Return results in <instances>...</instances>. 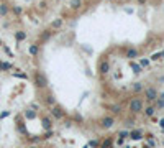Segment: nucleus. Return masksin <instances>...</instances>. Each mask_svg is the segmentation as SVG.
I'll use <instances>...</instances> for the list:
<instances>
[{"mask_svg": "<svg viewBox=\"0 0 164 148\" xmlns=\"http://www.w3.org/2000/svg\"><path fill=\"white\" fill-rule=\"evenodd\" d=\"M130 110L135 112V114L141 112V110H143V102H141L140 99H133V100L130 102Z\"/></svg>", "mask_w": 164, "mask_h": 148, "instance_id": "nucleus-1", "label": "nucleus"}, {"mask_svg": "<svg viewBox=\"0 0 164 148\" xmlns=\"http://www.w3.org/2000/svg\"><path fill=\"white\" fill-rule=\"evenodd\" d=\"M34 82H36V86L38 87H46L48 86V81H46V77H44L43 74H39V73H36L34 74Z\"/></svg>", "mask_w": 164, "mask_h": 148, "instance_id": "nucleus-2", "label": "nucleus"}, {"mask_svg": "<svg viewBox=\"0 0 164 148\" xmlns=\"http://www.w3.org/2000/svg\"><path fill=\"white\" fill-rule=\"evenodd\" d=\"M51 114H53V117H54V119H63L64 117V110L61 109L59 105H53Z\"/></svg>", "mask_w": 164, "mask_h": 148, "instance_id": "nucleus-3", "label": "nucleus"}, {"mask_svg": "<svg viewBox=\"0 0 164 148\" xmlns=\"http://www.w3.org/2000/svg\"><path fill=\"white\" fill-rule=\"evenodd\" d=\"M146 99H148V100H156V99H158V92H156V89H153V87L146 89Z\"/></svg>", "mask_w": 164, "mask_h": 148, "instance_id": "nucleus-4", "label": "nucleus"}, {"mask_svg": "<svg viewBox=\"0 0 164 148\" xmlns=\"http://www.w3.org/2000/svg\"><path fill=\"white\" fill-rule=\"evenodd\" d=\"M113 123H115L113 117H103V119H102V122H100V125H102L103 128H110Z\"/></svg>", "mask_w": 164, "mask_h": 148, "instance_id": "nucleus-5", "label": "nucleus"}, {"mask_svg": "<svg viewBox=\"0 0 164 148\" xmlns=\"http://www.w3.org/2000/svg\"><path fill=\"white\" fill-rule=\"evenodd\" d=\"M128 137H131L133 140H140V138L143 137V133H141V130H131V132L128 133Z\"/></svg>", "mask_w": 164, "mask_h": 148, "instance_id": "nucleus-6", "label": "nucleus"}, {"mask_svg": "<svg viewBox=\"0 0 164 148\" xmlns=\"http://www.w3.org/2000/svg\"><path fill=\"white\" fill-rule=\"evenodd\" d=\"M81 5H82V0H72V2H71V7H72L74 10L81 8Z\"/></svg>", "mask_w": 164, "mask_h": 148, "instance_id": "nucleus-7", "label": "nucleus"}, {"mask_svg": "<svg viewBox=\"0 0 164 148\" xmlns=\"http://www.w3.org/2000/svg\"><path fill=\"white\" fill-rule=\"evenodd\" d=\"M43 127L46 128V130H51V120L48 119V117H44V119H43Z\"/></svg>", "mask_w": 164, "mask_h": 148, "instance_id": "nucleus-8", "label": "nucleus"}, {"mask_svg": "<svg viewBox=\"0 0 164 148\" xmlns=\"http://www.w3.org/2000/svg\"><path fill=\"white\" fill-rule=\"evenodd\" d=\"M108 69H110V66H108V63H102L100 64V73H108Z\"/></svg>", "mask_w": 164, "mask_h": 148, "instance_id": "nucleus-9", "label": "nucleus"}, {"mask_svg": "<svg viewBox=\"0 0 164 148\" xmlns=\"http://www.w3.org/2000/svg\"><path fill=\"white\" fill-rule=\"evenodd\" d=\"M15 36H16V40H18V41H23V40L26 38V33H25V31H16Z\"/></svg>", "mask_w": 164, "mask_h": 148, "instance_id": "nucleus-10", "label": "nucleus"}, {"mask_svg": "<svg viewBox=\"0 0 164 148\" xmlns=\"http://www.w3.org/2000/svg\"><path fill=\"white\" fill-rule=\"evenodd\" d=\"M38 51H39V49H38V44H31V46H30V54H38Z\"/></svg>", "mask_w": 164, "mask_h": 148, "instance_id": "nucleus-11", "label": "nucleus"}, {"mask_svg": "<svg viewBox=\"0 0 164 148\" xmlns=\"http://www.w3.org/2000/svg\"><path fill=\"white\" fill-rule=\"evenodd\" d=\"M46 102H48V105H54L56 104V99L53 97V94H49V96L46 97Z\"/></svg>", "mask_w": 164, "mask_h": 148, "instance_id": "nucleus-12", "label": "nucleus"}, {"mask_svg": "<svg viewBox=\"0 0 164 148\" xmlns=\"http://www.w3.org/2000/svg\"><path fill=\"white\" fill-rule=\"evenodd\" d=\"M126 56L130 58V59H131V58H136V56H138V51H136V49H128V54Z\"/></svg>", "mask_w": 164, "mask_h": 148, "instance_id": "nucleus-13", "label": "nucleus"}, {"mask_svg": "<svg viewBox=\"0 0 164 148\" xmlns=\"http://www.w3.org/2000/svg\"><path fill=\"white\" fill-rule=\"evenodd\" d=\"M130 64H131V69L135 71L136 74H138V73H141V66H138L136 63H130Z\"/></svg>", "mask_w": 164, "mask_h": 148, "instance_id": "nucleus-14", "label": "nucleus"}, {"mask_svg": "<svg viewBox=\"0 0 164 148\" xmlns=\"http://www.w3.org/2000/svg\"><path fill=\"white\" fill-rule=\"evenodd\" d=\"M61 25H63V20H61V18H57V20H54V21H53V25H51V26L56 30V28H59Z\"/></svg>", "mask_w": 164, "mask_h": 148, "instance_id": "nucleus-15", "label": "nucleus"}, {"mask_svg": "<svg viewBox=\"0 0 164 148\" xmlns=\"http://www.w3.org/2000/svg\"><path fill=\"white\" fill-rule=\"evenodd\" d=\"M110 146H112V140L110 138H107V140L102 143V148H110Z\"/></svg>", "mask_w": 164, "mask_h": 148, "instance_id": "nucleus-16", "label": "nucleus"}, {"mask_svg": "<svg viewBox=\"0 0 164 148\" xmlns=\"http://www.w3.org/2000/svg\"><path fill=\"white\" fill-rule=\"evenodd\" d=\"M7 12H8V8H7V5H0V15H7Z\"/></svg>", "mask_w": 164, "mask_h": 148, "instance_id": "nucleus-17", "label": "nucleus"}, {"mask_svg": "<svg viewBox=\"0 0 164 148\" xmlns=\"http://www.w3.org/2000/svg\"><path fill=\"white\" fill-rule=\"evenodd\" d=\"M112 112H113V114H120V112H122V107H120V105H112Z\"/></svg>", "mask_w": 164, "mask_h": 148, "instance_id": "nucleus-18", "label": "nucleus"}, {"mask_svg": "<svg viewBox=\"0 0 164 148\" xmlns=\"http://www.w3.org/2000/svg\"><path fill=\"white\" fill-rule=\"evenodd\" d=\"M154 110H156L154 107H148V109H146V115H148V117H151V115L154 114Z\"/></svg>", "mask_w": 164, "mask_h": 148, "instance_id": "nucleus-19", "label": "nucleus"}, {"mask_svg": "<svg viewBox=\"0 0 164 148\" xmlns=\"http://www.w3.org/2000/svg\"><path fill=\"white\" fill-rule=\"evenodd\" d=\"M34 115H36V114H34L33 110H28V112H26V119H34Z\"/></svg>", "mask_w": 164, "mask_h": 148, "instance_id": "nucleus-20", "label": "nucleus"}, {"mask_svg": "<svg viewBox=\"0 0 164 148\" xmlns=\"http://www.w3.org/2000/svg\"><path fill=\"white\" fill-rule=\"evenodd\" d=\"M89 146H92V148H97V146H99V142H95V140L89 142Z\"/></svg>", "mask_w": 164, "mask_h": 148, "instance_id": "nucleus-21", "label": "nucleus"}, {"mask_svg": "<svg viewBox=\"0 0 164 148\" xmlns=\"http://www.w3.org/2000/svg\"><path fill=\"white\" fill-rule=\"evenodd\" d=\"M8 69H12V64L10 63H3V71H8Z\"/></svg>", "mask_w": 164, "mask_h": 148, "instance_id": "nucleus-22", "label": "nucleus"}, {"mask_svg": "<svg viewBox=\"0 0 164 148\" xmlns=\"http://www.w3.org/2000/svg\"><path fill=\"white\" fill-rule=\"evenodd\" d=\"M118 137H120V138H126L128 137V132H120V133H118Z\"/></svg>", "mask_w": 164, "mask_h": 148, "instance_id": "nucleus-23", "label": "nucleus"}, {"mask_svg": "<svg viewBox=\"0 0 164 148\" xmlns=\"http://www.w3.org/2000/svg\"><path fill=\"white\" fill-rule=\"evenodd\" d=\"M159 99V97H158ZM158 107L161 109V107H164V99H159V102H158Z\"/></svg>", "mask_w": 164, "mask_h": 148, "instance_id": "nucleus-24", "label": "nucleus"}, {"mask_svg": "<svg viewBox=\"0 0 164 148\" xmlns=\"http://www.w3.org/2000/svg\"><path fill=\"white\" fill-rule=\"evenodd\" d=\"M53 137V132H51V130H48V132H46V135H44L43 138H51Z\"/></svg>", "mask_w": 164, "mask_h": 148, "instance_id": "nucleus-25", "label": "nucleus"}, {"mask_svg": "<svg viewBox=\"0 0 164 148\" xmlns=\"http://www.w3.org/2000/svg\"><path fill=\"white\" fill-rule=\"evenodd\" d=\"M13 12H15L16 15H20V13H21V8H20V7H15V8H13Z\"/></svg>", "mask_w": 164, "mask_h": 148, "instance_id": "nucleus-26", "label": "nucleus"}, {"mask_svg": "<svg viewBox=\"0 0 164 148\" xmlns=\"http://www.w3.org/2000/svg\"><path fill=\"white\" fill-rule=\"evenodd\" d=\"M133 89H135V91H141V84H140V82L135 84V87H133Z\"/></svg>", "mask_w": 164, "mask_h": 148, "instance_id": "nucleus-27", "label": "nucleus"}, {"mask_svg": "<svg viewBox=\"0 0 164 148\" xmlns=\"http://www.w3.org/2000/svg\"><path fill=\"white\" fill-rule=\"evenodd\" d=\"M15 76H16V77H26V74H23V73H16Z\"/></svg>", "mask_w": 164, "mask_h": 148, "instance_id": "nucleus-28", "label": "nucleus"}, {"mask_svg": "<svg viewBox=\"0 0 164 148\" xmlns=\"http://www.w3.org/2000/svg\"><path fill=\"white\" fill-rule=\"evenodd\" d=\"M159 58H161V54H153V58H151V59H154V61H156V59H159Z\"/></svg>", "mask_w": 164, "mask_h": 148, "instance_id": "nucleus-29", "label": "nucleus"}, {"mask_svg": "<svg viewBox=\"0 0 164 148\" xmlns=\"http://www.w3.org/2000/svg\"><path fill=\"white\" fill-rule=\"evenodd\" d=\"M159 125H161V127H162V128H164V119H162V120H161V122H159Z\"/></svg>", "mask_w": 164, "mask_h": 148, "instance_id": "nucleus-30", "label": "nucleus"}, {"mask_svg": "<svg viewBox=\"0 0 164 148\" xmlns=\"http://www.w3.org/2000/svg\"><path fill=\"white\" fill-rule=\"evenodd\" d=\"M0 71H3V63L0 61Z\"/></svg>", "mask_w": 164, "mask_h": 148, "instance_id": "nucleus-31", "label": "nucleus"}, {"mask_svg": "<svg viewBox=\"0 0 164 148\" xmlns=\"http://www.w3.org/2000/svg\"><path fill=\"white\" fill-rule=\"evenodd\" d=\"M159 99H164V92H162V94H161V97H159Z\"/></svg>", "mask_w": 164, "mask_h": 148, "instance_id": "nucleus-32", "label": "nucleus"}, {"mask_svg": "<svg viewBox=\"0 0 164 148\" xmlns=\"http://www.w3.org/2000/svg\"><path fill=\"white\" fill-rule=\"evenodd\" d=\"M143 148H149V145H146V146H143Z\"/></svg>", "mask_w": 164, "mask_h": 148, "instance_id": "nucleus-33", "label": "nucleus"}, {"mask_svg": "<svg viewBox=\"0 0 164 148\" xmlns=\"http://www.w3.org/2000/svg\"><path fill=\"white\" fill-rule=\"evenodd\" d=\"M161 56H164V51H162V54H161Z\"/></svg>", "mask_w": 164, "mask_h": 148, "instance_id": "nucleus-34", "label": "nucleus"}, {"mask_svg": "<svg viewBox=\"0 0 164 148\" xmlns=\"http://www.w3.org/2000/svg\"><path fill=\"white\" fill-rule=\"evenodd\" d=\"M0 44H2V41H0Z\"/></svg>", "mask_w": 164, "mask_h": 148, "instance_id": "nucleus-35", "label": "nucleus"}, {"mask_svg": "<svg viewBox=\"0 0 164 148\" xmlns=\"http://www.w3.org/2000/svg\"><path fill=\"white\" fill-rule=\"evenodd\" d=\"M33 148H36V146H33Z\"/></svg>", "mask_w": 164, "mask_h": 148, "instance_id": "nucleus-36", "label": "nucleus"}]
</instances>
